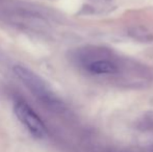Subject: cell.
<instances>
[{
    "label": "cell",
    "mask_w": 153,
    "mask_h": 152,
    "mask_svg": "<svg viewBox=\"0 0 153 152\" xmlns=\"http://www.w3.org/2000/svg\"><path fill=\"white\" fill-rule=\"evenodd\" d=\"M78 59L85 71L95 76H103L119 83H135L131 74L133 70L143 69L133 61L124 59L103 47H90L80 51Z\"/></svg>",
    "instance_id": "1"
},
{
    "label": "cell",
    "mask_w": 153,
    "mask_h": 152,
    "mask_svg": "<svg viewBox=\"0 0 153 152\" xmlns=\"http://www.w3.org/2000/svg\"><path fill=\"white\" fill-rule=\"evenodd\" d=\"M13 71L17 78L28 89V91L32 95H34L39 100H41L45 105L55 110H59V108H62V101L54 95L52 90L48 87L46 81L42 77L29 70L28 68L20 65L15 66Z\"/></svg>",
    "instance_id": "2"
},
{
    "label": "cell",
    "mask_w": 153,
    "mask_h": 152,
    "mask_svg": "<svg viewBox=\"0 0 153 152\" xmlns=\"http://www.w3.org/2000/svg\"><path fill=\"white\" fill-rule=\"evenodd\" d=\"M14 112L19 121L28 129L32 136L38 139H42L46 136L47 129L44 122L25 101L17 100L14 105Z\"/></svg>",
    "instance_id": "3"
}]
</instances>
